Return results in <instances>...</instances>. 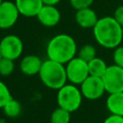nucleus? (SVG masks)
Masks as SVG:
<instances>
[{
    "mask_svg": "<svg viewBox=\"0 0 123 123\" xmlns=\"http://www.w3.org/2000/svg\"><path fill=\"white\" fill-rule=\"evenodd\" d=\"M92 33L96 42L107 49H114L123 40V27L113 16H104L98 18L92 28Z\"/></svg>",
    "mask_w": 123,
    "mask_h": 123,
    "instance_id": "obj_1",
    "label": "nucleus"
},
{
    "mask_svg": "<svg viewBox=\"0 0 123 123\" xmlns=\"http://www.w3.org/2000/svg\"><path fill=\"white\" fill-rule=\"evenodd\" d=\"M77 44L75 39L67 34H59L54 36L47 43V58L62 64L68 62L76 57Z\"/></svg>",
    "mask_w": 123,
    "mask_h": 123,
    "instance_id": "obj_2",
    "label": "nucleus"
},
{
    "mask_svg": "<svg viewBox=\"0 0 123 123\" xmlns=\"http://www.w3.org/2000/svg\"><path fill=\"white\" fill-rule=\"evenodd\" d=\"M38 76L42 84L51 89H59L67 82L65 65L47 59L42 62Z\"/></svg>",
    "mask_w": 123,
    "mask_h": 123,
    "instance_id": "obj_3",
    "label": "nucleus"
},
{
    "mask_svg": "<svg viewBox=\"0 0 123 123\" xmlns=\"http://www.w3.org/2000/svg\"><path fill=\"white\" fill-rule=\"evenodd\" d=\"M83 98L81 89L74 84H65L58 89V106L69 112H74L81 107Z\"/></svg>",
    "mask_w": 123,
    "mask_h": 123,
    "instance_id": "obj_4",
    "label": "nucleus"
},
{
    "mask_svg": "<svg viewBox=\"0 0 123 123\" xmlns=\"http://www.w3.org/2000/svg\"><path fill=\"white\" fill-rule=\"evenodd\" d=\"M67 81L74 85H81L88 76V64L80 57H74L65 64Z\"/></svg>",
    "mask_w": 123,
    "mask_h": 123,
    "instance_id": "obj_5",
    "label": "nucleus"
},
{
    "mask_svg": "<svg viewBox=\"0 0 123 123\" xmlns=\"http://www.w3.org/2000/svg\"><path fill=\"white\" fill-rule=\"evenodd\" d=\"M105 89L109 93L123 91V68L116 65H108L104 75L101 77Z\"/></svg>",
    "mask_w": 123,
    "mask_h": 123,
    "instance_id": "obj_6",
    "label": "nucleus"
},
{
    "mask_svg": "<svg viewBox=\"0 0 123 123\" xmlns=\"http://www.w3.org/2000/svg\"><path fill=\"white\" fill-rule=\"evenodd\" d=\"M0 51L3 58L15 61L23 52V42L16 35H7L0 40Z\"/></svg>",
    "mask_w": 123,
    "mask_h": 123,
    "instance_id": "obj_7",
    "label": "nucleus"
},
{
    "mask_svg": "<svg viewBox=\"0 0 123 123\" xmlns=\"http://www.w3.org/2000/svg\"><path fill=\"white\" fill-rule=\"evenodd\" d=\"M80 89L84 98L88 100H97L105 93V86L101 77L89 75L81 85Z\"/></svg>",
    "mask_w": 123,
    "mask_h": 123,
    "instance_id": "obj_8",
    "label": "nucleus"
},
{
    "mask_svg": "<svg viewBox=\"0 0 123 123\" xmlns=\"http://www.w3.org/2000/svg\"><path fill=\"white\" fill-rule=\"evenodd\" d=\"M20 13L14 2L5 0L0 4V29L12 28L17 21Z\"/></svg>",
    "mask_w": 123,
    "mask_h": 123,
    "instance_id": "obj_9",
    "label": "nucleus"
},
{
    "mask_svg": "<svg viewBox=\"0 0 123 123\" xmlns=\"http://www.w3.org/2000/svg\"><path fill=\"white\" fill-rule=\"evenodd\" d=\"M36 17L43 26L54 27L61 20V12L56 6L43 5Z\"/></svg>",
    "mask_w": 123,
    "mask_h": 123,
    "instance_id": "obj_10",
    "label": "nucleus"
},
{
    "mask_svg": "<svg viewBox=\"0 0 123 123\" xmlns=\"http://www.w3.org/2000/svg\"><path fill=\"white\" fill-rule=\"evenodd\" d=\"M98 20L97 13L94 10L89 8H85L81 10H77L75 13V21L76 23L83 29L93 28Z\"/></svg>",
    "mask_w": 123,
    "mask_h": 123,
    "instance_id": "obj_11",
    "label": "nucleus"
},
{
    "mask_svg": "<svg viewBox=\"0 0 123 123\" xmlns=\"http://www.w3.org/2000/svg\"><path fill=\"white\" fill-rule=\"evenodd\" d=\"M41 64H42V61L40 60L39 57L36 55H27L21 59L19 67L24 75L34 76L38 74Z\"/></svg>",
    "mask_w": 123,
    "mask_h": 123,
    "instance_id": "obj_12",
    "label": "nucleus"
},
{
    "mask_svg": "<svg viewBox=\"0 0 123 123\" xmlns=\"http://www.w3.org/2000/svg\"><path fill=\"white\" fill-rule=\"evenodd\" d=\"M14 3L21 15L26 17L37 16L43 6L42 0H14Z\"/></svg>",
    "mask_w": 123,
    "mask_h": 123,
    "instance_id": "obj_13",
    "label": "nucleus"
},
{
    "mask_svg": "<svg viewBox=\"0 0 123 123\" xmlns=\"http://www.w3.org/2000/svg\"><path fill=\"white\" fill-rule=\"evenodd\" d=\"M106 106L111 114L123 116V91L109 93L106 100Z\"/></svg>",
    "mask_w": 123,
    "mask_h": 123,
    "instance_id": "obj_14",
    "label": "nucleus"
},
{
    "mask_svg": "<svg viewBox=\"0 0 123 123\" xmlns=\"http://www.w3.org/2000/svg\"><path fill=\"white\" fill-rule=\"evenodd\" d=\"M87 64H88L89 75L96 76V77H102L108 68L106 62L103 59L98 58V57H95L94 59L89 61Z\"/></svg>",
    "mask_w": 123,
    "mask_h": 123,
    "instance_id": "obj_15",
    "label": "nucleus"
},
{
    "mask_svg": "<svg viewBox=\"0 0 123 123\" xmlns=\"http://www.w3.org/2000/svg\"><path fill=\"white\" fill-rule=\"evenodd\" d=\"M5 115L10 118L17 117L21 112V104L14 98H11L2 108Z\"/></svg>",
    "mask_w": 123,
    "mask_h": 123,
    "instance_id": "obj_16",
    "label": "nucleus"
},
{
    "mask_svg": "<svg viewBox=\"0 0 123 123\" xmlns=\"http://www.w3.org/2000/svg\"><path fill=\"white\" fill-rule=\"evenodd\" d=\"M70 114L71 112L68 111L58 107L52 111L50 115V123H69Z\"/></svg>",
    "mask_w": 123,
    "mask_h": 123,
    "instance_id": "obj_17",
    "label": "nucleus"
},
{
    "mask_svg": "<svg viewBox=\"0 0 123 123\" xmlns=\"http://www.w3.org/2000/svg\"><path fill=\"white\" fill-rule=\"evenodd\" d=\"M78 57L88 62L89 61H91L96 57V49L91 44H85L80 48L78 52Z\"/></svg>",
    "mask_w": 123,
    "mask_h": 123,
    "instance_id": "obj_18",
    "label": "nucleus"
},
{
    "mask_svg": "<svg viewBox=\"0 0 123 123\" xmlns=\"http://www.w3.org/2000/svg\"><path fill=\"white\" fill-rule=\"evenodd\" d=\"M14 70V61L7 58L0 60V75L7 77L10 76Z\"/></svg>",
    "mask_w": 123,
    "mask_h": 123,
    "instance_id": "obj_19",
    "label": "nucleus"
},
{
    "mask_svg": "<svg viewBox=\"0 0 123 123\" xmlns=\"http://www.w3.org/2000/svg\"><path fill=\"white\" fill-rule=\"evenodd\" d=\"M11 98H12V96L10 88L3 81L0 80V109H2Z\"/></svg>",
    "mask_w": 123,
    "mask_h": 123,
    "instance_id": "obj_20",
    "label": "nucleus"
},
{
    "mask_svg": "<svg viewBox=\"0 0 123 123\" xmlns=\"http://www.w3.org/2000/svg\"><path fill=\"white\" fill-rule=\"evenodd\" d=\"M112 60H113L114 64L123 68V46L119 45L113 49Z\"/></svg>",
    "mask_w": 123,
    "mask_h": 123,
    "instance_id": "obj_21",
    "label": "nucleus"
},
{
    "mask_svg": "<svg viewBox=\"0 0 123 123\" xmlns=\"http://www.w3.org/2000/svg\"><path fill=\"white\" fill-rule=\"evenodd\" d=\"M93 2H94V0H69L71 7L73 9H75L76 11L85 9V8H89V7H91Z\"/></svg>",
    "mask_w": 123,
    "mask_h": 123,
    "instance_id": "obj_22",
    "label": "nucleus"
},
{
    "mask_svg": "<svg viewBox=\"0 0 123 123\" xmlns=\"http://www.w3.org/2000/svg\"><path fill=\"white\" fill-rule=\"evenodd\" d=\"M114 19L123 27V5L122 6H119L115 9L114 12H113V15Z\"/></svg>",
    "mask_w": 123,
    "mask_h": 123,
    "instance_id": "obj_23",
    "label": "nucleus"
},
{
    "mask_svg": "<svg viewBox=\"0 0 123 123\" xmlns=\"http://www.w3.org/2000/svg\"><path fill=\"white\" fill-rule=\"evenodd\" d=\"M103 123H123V116L116 114H110Z\"/></svg>",
    "mask_w": 123,
    "mask_h": 123,
    "instance_id": "obj_24",
    "label": "nucleus"
},
{
    "mask_svg": "<svg viewBox=\"0 0 123 123\" xmlns=\"http://www.w3.org/2000/svg\"><path fill=\"white\" fill-rule=\"evenodd\" d=\"M43 5H51V6H56L61 2V0H42Z\"/></svg>",
    "mask_w": 123,
    "mask_h": 123,
    "instance_id": "obj_25",
    "label": "nucleus"
},
{
    "mask_svg": "<svg viewBox=\"0 0 123 123\" xmlns=\"http://www.w3.org/2000/svg\"><path fill=\"white\" fill-rule=\"evenodd\" d=\"M2 58H3V57H2V54H1V51H0V60H1Z\"/></svg>",
    "mask_w": 123,
    "mask_h": 123,
    "instance_id": "obj_26",
    "label": "nucleus"
},
{
    "mask_svg": "<svg viewBox=\"0 0 123 123\" xmlns=\"http://www.w3.org/2000/svg\"><path fill=\"white\" fill-rule=\"evenodd\" d=\"M2 2H3V0H0V4H1V3H2Z\"/></svg>",
    "mask_w": 123,
    "mask_h": 123,
    "instance_id": "obj_27",
    "label": "nucleus"
}]
</instances>
